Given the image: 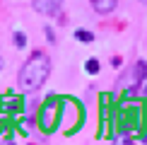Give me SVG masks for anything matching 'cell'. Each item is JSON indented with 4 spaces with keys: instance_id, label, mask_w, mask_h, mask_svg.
<instances>
[{
    "instance_id": "1",
    "label": "cell",
    "mask_w": 147,
    "mask_h": 145,
    "mask_svg": "<svg viewBox=\"0 0 147 145\" xmlns=\"http://www.w3.org/2000/svg\"><path fill=\"white\" fill-rule=\"evenodd\" d=\"M48 75H51V60H48V56L36 51L29 56V60L20 70V87L24 92H36L48 80Z\"/></svg>"
},
{
    "instance_id": "2",
    "label": "cell",
    "mask_w": 147,
    "mask_h": 145,
    "mask_svg": "<svg viewBox=\"0 0 147 145\" xmlns=\"http://www.w3.org/2000/svg\"><path fill=\"white\" fill-rule=\"evenodd\" d=\"M32 5L41 15H58L60 12V0H34Z\"/></svg>"
},
{
    "instance_id": "11",
    "label": "cell",
    "mask_w": 147,
    "mask_h": 145,
    "mask_svg": "<svg viewBox=\"0 0 147 145\" xmlns=\"http://www.w3.org/2000/svg\"><path fill=\"white\" fill-rule=\"evenodd\" d=\"M142 3H147V0H142Z\"/></svg>"
},
{
    "instance_id": "7",
    "label": "cell",
    "mask_w": 147,
    "mask_h": 145,
    "mask_svg": "<svg viewBox=\"0 0 147 145\" xmlns=\"http://www.w3.org/2000/svg\"><path fill=\"white\" fill-rule=\"evenodd\" d=\"M84 68H87V72H92V75H94V72H99V68H101V65H99V60H96V58H89Z\"/></svg>"
},
{
    "instance_id": "9",
    "label": "cell",
    "mask_w": 147,
    "mask_h": 145,
    "mask_svg": "<svg viewBox=\"0 0 147 145\" xmlns=\"http://www.w3.org/2000/svg\"><path fill=\"white\" fill-rule=\"evenodd\" d=\"M46 39L51 41V44H53V41H56V36H53V29H51V27H46Z\"/></svg>"
},
{
    "instance_id": "10",
    "label": "cell",
    "mask_w": 147,
    "mask_h": 145,
    "mask_svg": "<svg viewBox=\"0 0 147 145\" xmlns=\"http://www.w3.org/2000/svg\"><path fill=\"white\" fill-rule=\"evenodd\" d=\"M5 68V60H3V56H0V70H3Z\"/></svg>"
},
{
    "instance_id": "3",
    "label": "cell",
    "mask_w": 147,
    "mask_h": 145,
    "mask_svg": "<svg viewBox=\"0 0 147 145\" xmlns=\"http://www.w3.org/2000/svg\"><path fill=\"white\" fill-rule=\"evenodd\" d=\"M56 102H46V106H44V111H41V128L44 131H51L53 128V116H56Z\"/></svg>"
},
{
    "instance_id": "4",
    "label": "cell",
    "mask_w": 147,
    "mask_h": 145,
    "mask_svg": "<svg viewBox=\"0 0 147 145\" xmlns=\"http://www.w3.org/2000/svg\"><path fill=\"white\" fill-rule=\"evenodd\" d=\"M145 77H147V63L145 60H138L135 68H133V89H138L145 82Z\"/></svg>"
},
{
    "instance_id": "5",
    "label": "cell",
    "mask_w": 147,
    "mask_h": 145,
    "mask_svg": "<svg viewBox=\"0 0 147 145\" xmlns=\"http://www.w3.org/2000/svg\"><path fill=\"white\" fill-rule=\"evenodd\" d=\"M116 3H118V0H92V7L99 12V15H109V12L116 7Z\"/></svg>"
},
{
    "instance_id": "6",
    "label": "cell",
    "mask_w": 147,
    "mask_h": 145,
    "mask_svg": "<svg viewBox=\"0 0 147 145\" xmlns=\"http://www.w3.org/2000/svg\"><path fill=\"white\" fill-rule=\"evenodd\" d=\"M75 39H77V41H84V44H89V41H94V34L87 32V29H77V32H75Z\"/></svg>"
},
{
    "instance_id": "8",
    "label": "cell",
    "mask_w": 147,
    "mask_h": 145,
    "mask_svg": "<svg viewBox=\"0 0 147 145\" xmlns=\"http://www.w3.org/2000/svg\"><path fill=\"white\" fill-rule=\"evenodd\" d=\"M24 44H27V36H24L22 32H15V46H17V48H22Z\"/></svg>"
}]
</instances>
